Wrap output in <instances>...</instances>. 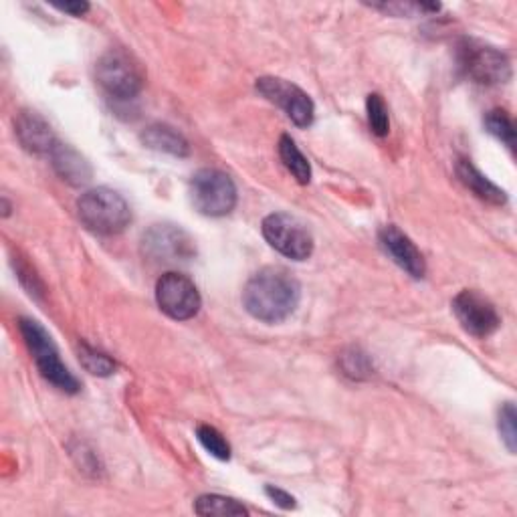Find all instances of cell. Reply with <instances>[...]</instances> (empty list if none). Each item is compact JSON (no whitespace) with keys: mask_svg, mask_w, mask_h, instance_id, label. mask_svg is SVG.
I'll return each instance as SVG.
<instances>
[{"mask_svg":"<svg viewBox=\"0 0 517 517\" xmlns=\"http://www.w3.org/2000/svg\"><path fill=\"white\" fill-rule=\"evenodd\" d=\"M299 281L281 267H265L257 271L243 289V305L247 312L265 324L287 320L299 305Z\"/></svg>","mask_w":517,"mask_h":517,"instance_id":"1","label":"cell"},{"mask_svg":"<svg viewBox=\"0 0 517 517\" xmlns=\"http://www.w3.org/2000/svg\"><path fill=\"white\" fill-rule=\"evenodd\" d=\"M77 215L81 223L97 235H120L132 221L130 204L112 188H93L77 200Z\"/></svg>","mask_w":517,"mask_h":517,"instance_id":"2","label":"cell"},{"mask_svg":"<svg viewBox=\"0 0 517 517\" xmlns=\"http://www.w3.org/2000/svg\"><path fill=\"white\" fill-rule=\"evenodd\" d=\"M19 328H21V334L25 338L29 352L33 354V360H35L41 376L45 380H49L61 392H67V394L79 392L77 378L61 362L59 352H57L51 336L47 334V330L39 322L27 320V318H23L19 322Z\"/></svg>","mask_w":517,"mask_h":517,"instance_id":"3","label":"cell"},{"mask_svg":"<svg viewBox=\"0 0 517 517\" xmlns=\"http://www.w3.org/2000/svg\"><path fill=\"white\" fill-rule=\"evenodd\" d=\"M190 200L204 217H225L237 206V186L223 170L202 168L190 180Z\"/></svg>","mask_w":517,"mask_h":517,"instance_id":"4","label":"cell"},{"mask_svg":"<svg viewBox=\"0 0 517 517\" xmlns=\"http://www.w3.org/2000/svg\"><path fill=\"white\" fill-rule=\"evenodd\" d=\"M263 237L267 243L293 261H305L314 253V237L307 227L285 213H273L263 221Z\"/></svg>","mask_w":517,"mask_h":517,"instance_id":"5","label":"cell"},{"mask_svg":"<svg viewBox=\"0 0 517 517\" xmlns=\"http://www.w3.org/2000/svg\"><path fill=\"white\" fill-rule=\"evenodd\" d=\"M97 83L116 99H134L142 91V75L122 51H110L97 61Z\"/></svg>","mask_w":517,"mask_h":517,"instance_id":"6","label":"cell"},{"mask_svg":"<svg viewBox=\"0 0 517 517\" xmlns=\"http://www.w3.org/2000/svg\"><path fill=\"white\" fill-rule=\"evenodd\" d=\"M257 91L265 99L275 103V106H279L295 126H312L316 114L314 101L297 85L279 77H261L257 79Z\"/></svg>","mask_w":517,"mask_h":517,"instance_id":"7","label":"cell"},{"mask_svg":"<svg viewBox=\"0 0 517 517\" xmlns=\"http://www.w3.org/2000/svg\"><path fill=\"white\" fill-rule=\"evenodd\" d=\"M156 301L168 318L178 322L194 318L202 303L196 285L180 273H166L158 279Z\"/></svg>","mask_w":517,"mask_h":517,"instance_id":"8","label":"cell"},{"mask_svg":"<svg viewBox=\"0 0 517 517\" xmlns=\"http://www.w3.org/2000/svg\"><path fill=\"white\" fill-rule=\"evenodd\" d=\"M461 67L481 85H499L511 79L509 59L495 47L465 41L461 47Z\"/></svg>","mask_w":517,"mask_h":517,"instance_id":"9","label":"cell"},{"mask_svg":"<svg viewBox=\"0 0 517 517\" xmlns=\"http://www.w3.org/2000/svg\"><path fill=\"white\" fill-rule=\"evenodd\" d=\"M453 312L463 330L475 338L491 336L501 324L495 305L473 289H465L453 299Z\"/></svg>","mask_w":517,"mask_h":517,"instance_id":"10","label":"cell"},{"mask_svg":"<svg viewBox=\"0 0 517 517\" xmlns=\"http://www.w3.org/2000/svg\"><path fill=\"white\" fill-rule=\"evenodd\" d=\"M142 251L156 263H186L194 257L192 239L174 225H156L142 239Z\"/></svg>","mask_w":517,"mask_h":517,"instance_id":"11","label":"cell"},{"mask_svg":"<svg viewBox=\"0 0 517 517\" xmlns=\"http://www.w3.org/2000/svg\"><path fill=\"white\" fill-rule=\"evenodd\" d=\"M378 237H380V243H382L384 251L392 257V261L400 269H404L410 277H415V279H421L425 275L427 265H425L423 253L400 229H396L394 225L382 227Z\"/></svg>","mask_w":517,"mask_h":517,"instance_id":"12","label":"cell"},{"mask_svg":"<svg viewBox=\"0 0 517 517\" xmlns=\"http://www.w3.org/2000/svg\"><path fill=\"white\" fill-rule=\"evenodd\" d=\"M15 130L21 144L35 154H51L57 140L51 126L35 112H21L15 120Z\"/></svg>","mask_w":517,"mask_h":517,"instance_id":"13","label":"cell"},{"mask_svg":"<svg viewBox=\"0 0 517 517\" xmlns=\"http://www.w3.org/2000/svg\"><path fill=\"white\" fill-rule=\"evenodd\" d=\"M51 160H53V168L55 172L69 182L71 186H83L91 180L93 170L89 166V162L71 146L67 144H55V148L51 150Z\"/></svg>","mask_w":517,"mask_h":517,"instance_id":"14","label":"cell"},{"mask_svg":"<svg viewBox=\"0 0 517 517\" xmlns=\"http://www.w3.org/2000/svg\"><path fill=\"white\" fill-rule=\"evenodd\" d=\"M142 144L154 152L170 154L174 158H186L190 154L188 140L166 124H152L142 132Z\"/></svg>","mask_w":517,"mask_h":517,"instance_id":"15","label":"cell"},{"mask_svg":"<svg viewBox=\"0 0 517 517\" xmlns=\"http://www.w3.org/2000/svg\"><path fill=\"white\" fill-rule=\"evenodd\" d=\"M457 176L459 180L481 200L489 204H505L507 194L499 186H495L487 176H483L469 160H459L457 164Z\"/></svg>","mask_w":517,"mask_h":517,"instance_id":"16","label":"cell"},{"mask_svg":"<svg viewBox=\"0 0 517 517\" xmlns=\"http://www.w3.org/2000/svg\"><path fill=\"white\" fill-rule=\"evenodd\" d=\"M279 156H281L285 168L293 174V178L299 184H309V180H312V166H309V160L301 154V150L289 136H281Z\"/></svg>","mask_w":517,"mask_h":517,"instance_id":"17","label":"cell"},{"mask_svg":"<svg viewBox=\"0 0 517 517\" xmlns=\"http://www.w3.org/2000/svg\"><path fill=\"white\" fill-rule=\"evenodd\" d=\"M194 511L198 515H206V517H227V515H249V509L245 505H241L237 499L225 497V495H200L194 503Z\"/></svg>","mask_w":517,"mask_h":517,"instance_id":"18","label":"cell"},{"mask_svg":"<svg viewBox=\"0 0 517 517\" xmlns=\"http://www.w3.org/2000/svg\"><path fill=\"white\" fill-rule=\"evenodd\" d=\"M487 132L497 138L503 146H507L511 152L515 150V126L511 118L503 110H493L485 118Z\"/></svg>","mask_w":517,"mask_h":517,"instance_id":"19","label":"cell"},{"mask_svg":"<svg viewBox=\"0 0 517 517\" xmlns=\"http://www.w3.org/2000/svg\"><path fill=\"white\" fill-rule=\"evenodd\" d=\"M366 112H368V124L372 132L380 138L388 136L390 132V118H388V108L384 99L378 93H370L366 99Z\"/></svg>","mask_w":517,"mask_h":517,"instance_id":"20","label":"cell"},{"mask_svg":"<svg viewBox=\"0 0 517 517\" xmlns=\"http://www.w3.org/2000/svg\"><path fill=\"white\" fill-rule=\"evenodd\" d=\"M196 437L200 441V445L209 451L213 457L221 459V461H229L231 459V445L227 443V439L209 425H202L196 429Z\"/></svg>","mask_w":517,"mask_h":517,"instance_id":"21","label":"cell"},{"mask_svg":"<svg viewBox=\"0 0 517 517\" xmlns=\"http://www.w3.org/2000/svg\"><path fill=\"white\" fill-rule=\"evenodd\" d=\"M499 435L507 447V451L513 455L517 451V412L513 402H505L499 410V421H497Z\"/></svg>","mask_w":517,"mask_h":517,"instance_id":"22","label":"cell"},{"mask_svg":"<svg viewBox=\"0 0 517 517\" xmlns=\"http://www.w3.org/2000/svg\"><path fill=\"white\" fill-rule=\"evenodd\" d=\"M81 364L85 366V370L93 376H112L116 372V362L110 360L106 354L95 352L93 348L81 344V356H79Z\"/></svg>","mask_w":517,"mask_h":517,"instance_id":"23","label":"cell"},{"mask_svg":"<svg viewBox=\"0 0 517 517\" xmlns=\"http://www.w3.org/2000/svg\"><path fill=\"white\" fill-rule=\"evenodd\" d=\"M342 368L352 378H366L370 374V362L360 350H352L342 356Z\"/></svg>","mask_w":517,"mask_h":517,"instance_id":"24","label":"cell"},{"mask_svg":"<svg viewBox=\"0 0 517 517\" xmlns=\"http://www.w3.org/2000/svg\"><path fill=\"white\" fill-rule=\"evenodd\" d=\"M265 493L273 499V503L275 505H279V507H283V509H293L295 507V499L289 495V493H285V491H281V489H277V487H265Z\"/></svg>","mask_w":517,"mask_h":517,"instance_id":"25","label":"cell"},{"mask_svg":"<svg viewBox=\"0 0 517 517\" xmlns=\"http://www.w3.org/2000/svg\"><path fill=\"white\" fill-rule=\"evenodd\" d=\"M61 13H69L73 17H83L91 7L87 3H65V5H55Z\"/></svg>","mask_w":517,"mask_h":517,"instance_id":"26","label":"cell"}]
</instances>
